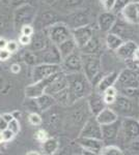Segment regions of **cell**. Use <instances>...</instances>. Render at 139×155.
<instances>
[{
	"mask_svg": "<svg viewBox=\"0 0 139 155\" xmlns=\"http://www.w3.org/2000/svg\"><path fill=\"white\" fill-rule=\"evenodd\" d=\"M70 106L77 104L92 92V85L82 71L67 74Z\"/></svg>",
	"mask_w": 139,
	"mask_h": 155,
	"instance_id": "6da1fadb",
	"label": "cell"
},
{
	"mask_svg": "<svg viewBox=\"0 0 139 155\" xmlns=\"http://www.w3.org/2000/svg\"><path fill=\"white\" fill-rule=\"evenodd\" d=\"M82 72L88 81L93 85H97L102 77L101 71V58L99 54H82Z\"/></svg>",
	"mask_w": 139,
	"mask_h": 155,
	"instance_id": "7a4b0ae2",
	"label": "cell"
},
{
	"mask_svg": "<svg viewBox=\"0 0 139 155\" xmlns=\"http://www.w3.org/2000/svg\"><path fill=\"white\" fill-rule=\"evenodd\" d=\"M35 17H36V8L28 2L16 7L14 12L15 29L20 31L21 27L24 25H32Z\"/></svg>",
	"mask_w": 139,
	"mask_h": 155,
	"instance_id": "3957f363",
	"label": "cell"
},
{
	"mask_svg": "<svg viewBox=\"0 0 139 155\" xmlns=\"http://www.w3.org/2000/svg\"><path fill=\"white\" fill-rule=\"evenodd\" d=\"M139 136V122L133 117H125L120 121V132L117 139H122L123 143L128 145L132 140Z\"/></svg>",
	"mask_w": 139,
	"mask_h": 155,
	"instance_id": "277c9868",
	"label": "cell"
},
{
	"mask_svg": "<svg viewBox=\"0 0 139 155\" xmlns=\"http://www.w3.org/2000/svg\"><path fill=\"white\" fill-rule=\"evenodd\" d=\"M45 30H46L50 41L56 46L72 37V29L64 22H56Z\"/></svg>",
	"mask_w": 139,
	"mask_h": 155,
	"instance_id": "5b68a950",
	"label": "cell"
},
{
	"mask_svg": "<svg viewBox=\"0 0 139 155\" xmlns=\"http://www.w3.org/2000/svg\"><path fill=\"white\" fill-rule=\"evenodd\" d=\"M115 87L118 91L122 89H139V80L135 68L129 67L120 71Z\"/></svg>",
	"mask_w": 139,
	"mask_h": 155,
	"instance_id": "8992f818",
	"label": "cell"
},
{
	"mask_svg": "<svg viewBox=\"0 0 139 155\" xmlns=\"http://www.w3.org/2000/svg\"><path fill=\"white\" fill-rule=\"evenodd\" d=\"M113 111L117 114L118 117H133L135 114V107H134V99L130 97L123 95L118 93L115 101L111 106H109Z\"/></svg>",
	"mask_w": 139,
	"mask_h": 155,
	"instance_id": "52a82bcc",
	"label": "cell"
},
{
	"mask_svg": "<svg viewBox=\"0 0 139 155\" xmlns=\"http://www.w3.org/2000/svg\"><path fill=\"white\" fill-rule=\"evenodd\" d=\"M37 59V64L39 63H49V64H60L61 63V56L58 51L56 45L50 41L49 44L41 51L35 52Z\"/></svg>",
	"mask_w": 139,
	"mask_h": 155,
	"instance_id": "ba28073f",
	"label": "cell"
},
{
	"mask_svg": "<svg viewBox=\"0 0 139 155\" xmlns=\"http://www.w3.org/2000/svg\"><path fill=\"white\" fill-rule=\"evenodd\" d=\"M60 66H61V71L65 74L82 71V57L79 49L62 58Z\"/></svg>",
	"mask_w": 139,
	"mask_h": 155,
	"instance_id": "9c48e42d",
	"label": "cell"
},
{
	"mask_svg": "<svg viewBox=\"0 0 139 155\" xmlns=\"http://www.w3.org/2000/svg\"><path fill=\"white\" fill-rule=\"evenodd\" d=\"M61 71L60 64H49V63H39L33 66L31 74L32 82H37L48 78L56 72Z\"/></svg>",
	"mask_w": 139,
	"mask_h": 155,
	"instance_id": "30bf717a",
	"label": "cell"
},
{
	"mask_svg": "<svg viewBox=\"0 0 139 155\" xmlns=\"http://www.w3.org/2000/svg\"><path fill=\"white\" fill-rule=\"evenodd\" d=\"M79 137L102 140L101 124L97 121L95 116L92 115V116L88 117L86 121L84 122V124H83V126L81 127V129H80V131H79Z\"/></svg>",
	"mask_w": 139,
	"mask_h": 155,
	"instance_id": "8fae6325",
	"label": "cell"
},
{
	"mask_svg": "<svg viewBox=\"0 0 139 155\" xmlns=\"http://www.w3.org/2000/svg\"><path fill=\"white\" fill-rule=\"evenodd\" d=\"M57 74L58 72L48 78H45V79L41 80V81L32 82V84L28 85V86L25 88V96H26L27 98H36L37 96L43 94L45 92V89L47 88V86L51 83L52 80L54 79Z\"/></svg>",
	"mask_w": 139,
	"mask_h": 155,
	"instance_id": "7c38bea8",
	"label": "cell"
},
{
	"mask_svg": "<svg viewBox=\"0 0 139 155\" xmlns=\"http://www.w3.org/2000/svg\"><path fill=\"white\" fill-rule=\"evenodd\" d=\"M78 146L81 148L82 153L85 154H100L104 142L99 139H92V137H78L77 139Z\"/></svg>",
	"mask_w": 139,
	"mask_h": 155,
	"instance_id": "4fadbf2b",
	"label": "cell"
},
{
	"mask_svg": "<svg viewBox=\"0 0 139 155\" xmlns=\"http://www.w3.org/2000/svg\"><path fill=\"white\" fill-rule=\"evenodd\" d=\"M93 36V29L90 25H84L77 28L72 29V37L77 45L78 49H81L89 41V39Z\"/></svg>",
	"mask_w": 139,
	"mask_h": 155,
	"instance_id": "5bb4252c",
	"label": "cell"
},
{
	"mask_svg": "<svg viewBox=\"0 0 139 155\" xmlns=\"http://www.w3.org/2000/svg\"><path fill=\"white\" fill-rule=\"evenodd\" d=\"M118 14L130 25H139V2L132 0Z\"/></svg>",
	"mask_w": 139,
	"mask_h": 155,
	"instance_id": "9a60e30c",
	"label": "cell"
},
{
	"mask_svg": "<svg viewBox=\"0 0 139 155\" xmlns=\"http://www.w3.org/2000/svg\"><path fill=\"white\" fill-rule=\"evenodd\" d=\"M86 104H87V107L89 113L92 115V116H96L98 113H100L103 109H104L106 106L104 99H103V95L102 93L98 91H92L89 94L86 96Z\"/></svg>",
	"mask_w": 139,
	"mask_h": 155,
	"instance_id": "2e32d148",
	"label": "cell"
},
{
	"mask_svg": "<svg viewBox=\"0 0 139 155\" xmlns=\"http://www.w3.org/2000/svg\"><path fill=\"white\" fill-rule=\"evenodd\" d=\"M49 42L50 39L48 37L46 30L44 29V30H37V31L34 30L33 34L31 35V41H30L29 46L27 47V49L33 52L41 51Z\"/></svg>",
	"mask_w": 139,
	"mask_h": 155,
	"instance_id": "e0dca14e",
	"label": "cell"
},
{
	"mask_svg": "<svg viewBox=\"0 0 139 155\" xmlns=\"http://www.w3.org/2000/svg\"><path fill=\"white\" fill-rule=\"evenodd\" d=\"M67 87H68L67 74L61 71L58 72L54 79L52 80L51 83L47 86V88L45 89V93H48L50 95H54L55 93L65 89Z\"/></svg>",
	"mask_w": 139,
	"mask_h": 155,
	"instance_id": "ac0fdd59",
	"label": "cell"
},
{
	"mask_svg": "<svg viewBox=\"0 0 139 155\" xmlns=\"http://www.w3.org/2000/svg\"><path fill=\"white\" fill-rule=\"evenodd\" d=\"M120 120L118 118L116 121L112 122L109 124H104L101 125L102 129V140L104 143H110L118 137V132H120Z\"/></svg>",
	"mask_w": 139,
	"mask_h": 155,
	"instance_id": "d6986e66",
	"label": "cell"
},
{
	"mask_svg": "<svg viewBox=\"0 0 139 155\" xmlns=\"http://www.w3.org/2000/svg\"><path fill=\"white\" fill-rule=\"evenodd\" d=\"M67 25L71 29L84 26V25H89V17H88L87 12H81L79 9H75V11H73L72 14L68 16Z\"/></svg>",
	"mask_w": 139,
	"mask_h": 155,
	"instance_id": "ffe728a7",
	"label": "cell"
},
{
	"mask_svg": "<svg viewBox=\"0 0 139 155\" xmlns=\"http://www.w3.org/2000/svg\"><path fill=\"white\" fill-rule=\"evenodd\" d=\"M116 19H117V17H116L114 12L105 11L104 12H102L98 18L99 28H100L101 31L106 32V33H107V32L111 31L112 27L114 26Z\"/></svg>",
	"mask_w": 139,
	"mask_h": 155,
	"instance_id": "44dd1931",
	"label": "cell"
},
{
	"mask_svg": "<svg viewBox=\"0 0 139 155\" xmlns=\"http://www.w3.org/2000/svg\"><path fill=\"white\" fill-rule=\"evenodd\" d=\"M138 45L136 44L135 41H130V39H127L118 47V49L115 51L116 55L120 59L122 60H132L133 54L135 52V50L137 49Z\"/></svg>",
	"mask_w": 139,
	"mask_h": 155,
	"instance_id": "7402d4cb",
	"label": "cell"
},
{
	"mask_svg": "<svg viewBox=\"0 0 139 155\" xmlns=\"http://www.w3.org/2000/svg\"><path fill=\"white\" fill-rule=\"evenodd\" d=\"M56 22H59L56 12L53 11H47L41 14L39 17H35L33 23H36L40 26L41 30H44L47 29L48 27H50L51 25L55 24Z\"/></svg>",
	"mask_w": 139,
	"mask_h": 155,
	"instance_id": "603a6c76",
	"label": "cell"
},
{
	"mask_svg": "<svg viewBox=\"0 0 139 155\" xmlns=\"http://www.w3.org/2000/svg\"><path fill=\"white\" fill-rule=\"evenodd\" d=\"M117 78H118V72L116 71H111L109 74H105V76H102L100 81L96 85V91L102 93V92H104L109 87L115 86Z\"/></svg>",
	"mask_w": 139,
	"mask_h": 155,
	"instance_id": "cb8c5ba5",
	"label": "cell"
},
{
	"mask_svg": "<svg viewBox=\"0 0 139 155\" xmlns=\"http://www.w3.org/2000/svg\"><path fill=\"white\" fill-rule=\"evenodd\" d=\"M88 118V116L86 115L84 111H83L82 107L80 109H76L72 112L71 114H69V116L67 117V121L69 122V124H71L73 127H77L79 126L80 129L83 126L84 122L86 121Z\"/></svg>",
	"mask_w": 139,
	"mask_h": 155,
	"instance_id": "d4e9b609",
	"label": "cell"
},
{
	"mask_svg": "<svg viewBox=\"0 0 139 155\" xmlns=\"http://www.w3.org/2000/svg\"><path fill=\"white\" fill-rule=\"evenodd\" d=\"M96 119L101 125H104V124H109L112 122L116 121L120 117L117 116V114L113 111V109H111L109 106L105 107L100 113L96 115Z\"/></svg>",
	"mask_w": 139,
	"mask_h": 155,
	"instance_id": "484cf974",
	"label": "cell"
},
{
	"mask_svg": "<svg viewBox=\"0 0 139 155\" xmlns=\"http://www.w3.org/2000/svg\"><path fill=\"white\" fill-rule=\"evenodd\" d=\"M34 99H35V102H36L37 109H39V111L42 112V113L47 112L48 110H50L55 104H56L55 99L53 98V96L48 93H45V92Z\"/></svg>",
	"mask_w": 139,
	"mask_h": 155,
	"instance_id": "4316f807",
	"label": "cell"
},
{
	"mask_svg": "<svg viewBox=\"0 0 139 155\" xmlns=\"http://www.w3.org/2000/svg\"><path fill=\"white\" fill-rule=\"evenodd\" d=\"M123 41H125V39L122 38L118 34H116L112 31L107 32V35H106V38H105V44L110 51L115 52Z\"/></svg>",
	"mask_w": 139,
	"mask_h": 155,
	"instance_id": "83f0119b",
	"label": "cell"
},
{
	"mask_svg": "<svg viewBox=\"0 0 139 155\" xmlns=\"http://www.w3.org/2000/svg\"><path fill=\"white\" fill-rule=\"evenodd\" d=\"M57 48H58V51H59L61 58H64L65 56L70 55L71 53H73V52L78 49L77 45H76L75 41L73 39V37H71V38L67 39V41H62L61 44L57 45Z\"/></svg>",
	"mask_w": 139,
	"mask_h": 155,
	"instance_id": "f1b7e54d",
	"label": "cell"
},
{
	"mask_svg": "<svg viewBox=\"0 0 139 155\" xmlns=\"http://www.w3.org/2000/svg\"><path fill=\"white\" fill-rule=\"evenodd\" d=\"M43 153L47 155H52L57 152L59 149V142L55 137H48L42 143Z\"/></svg>",
	"mask_w": 139,
	"mask_h": 155,
	"instance_id": "f546056e",
	"label": "cell"
},
{
	"mask_svg": "<svg viewBox=\"0 0 139 155\" xmlns=\"http://www.w3.org/2000/svg\"><path fill=\"white\" fill-rule=\"evenodd\" d=\"M100 42H99L98 38L95 36H92L89 39V41L85 45L84 47H82L81 49H79V51L82 54H99L100 51Z\"/></svg>",
	"mask_w": 139,
	"mask_h": 155,
	"instance_id": "4dcf8cb0",
	"label": "cell"
},
{
	"mask_svg": "<svg viewBox=\"0 0 139 155\" xmlns=\"http://www.w3.org/2000/svg\"><path fill=\"white\" fill-rule=\"evenodd\" d=\"M103 95V99H104L106 106H111L113 102L115 101L116 97L118 95V90L116 89L115 86L109 87L105 90L104 92H102Z\"/></svg>",
	"mask_w": 139,
	"mask_h": 155,
	"instance_id": "1f68e13d",
	"label": "cell"
},
{
	"mask_svg": "<svg viewBox=\"0 0 139 155\" xmlns=\"http://www.w3.org/2000/svg\"><path fill=\"white\" fill-rule=\"evenodd\" d=\"M53 98L55 99V102L60 106H64V107H67V106H70V97H69V90H68V87L61 91L57 92L55 93L54 95H52Z\"/></svg>",
	"mask_w": 139,
	"mask_h": 155,
	"instance_id": "d6a6232c",
	"label": "cell"
},
{
	"mask_svg": "<svg viewBox=\"0 0 139 155\" xmlns=\"http://www.w3.org/2000/svg\"><path fill=\"white\" fill-rule=\"evenodd\" d=\"M100 154L102 155H122L123 154V151L122 148H120L116 145L108 144V145H103L102 149L100 151Z\"/></svg>",
	"mask_w": 139,
	"mask_h": 155,
	"instance_id": "836d02e7",
	"label": "cell"
},
{
	"mask_svg": "<svg viewBox=\"0 0 139 155\" xmlns=\"http://www.w3.org/2000/svg\"><path fill=\"white\" fill-rule=\"evenodd\" d=\"M23 60L26 64L28 65H36L37 64V59H36V55H35V52L30 51V50L27 49L26 51H24L23 54Z\"/></svg>",
	"mask_w": 139,
	"mask_h": 155,
	"instance_id": "e575fe53",
	"label": "cell"
},
{
	"mask_svg": "<svg viewBox=\"0 0 139 155\" xmlns=\"http://www.w3.org/2000/svg\"><path fill=\"white\" fill-rule=\"evenodd\" d=\"M61 3L65 9L75 11L83 3V0H61Z\"/></svg>",
	"mask_w": 139,
	"mask_h": 155,
	"instance_id": "d590c367",
	"label": "cell"
},
{
	"mask_svg": "<svg viewBox=\"0 0 139 155\" xmlns=\"http://www.w3.org/2000/svg\"><path fill=\"white\" fill-rule=\"evenodd\" d=\"M28 122L33 126H39L43 123V118L37 112H30L28 115Z\"/></svg>",
	"mask_w": 139,
	"mask_h": 155,
	"instance_id": "8d00e7d4",
	"label": "cell"
},
{
	"mask_svg": "<svg viewBox=\"0 0 139 155\" xmlns=\"http://www.w3.org/2000/svg\"><path fill=\"white\" fill-rule=\"evenodd\" d=\"M7 128H9L11 131L14 132L15 134H19L20 130H21V124H20L19 119L14 118L12 120H11V121L7 123Z\"/></svg>",
	"mask_w": 139,
	"mask_h": 155,
	"instance_id": "74e56055",
	"label": "cell"
},
{
	"mask_svg": "<svg viewBox=\"0 0 139 155\" xmlns=\"http://www.w3.org/2000/svg\"><path fill=\"white\" fill-rule=\"evenodd\" d=\"M19 48H20V45H19V42H18L17 41H7L5 49L12 55L17 53V52L19 51Z\"/></svg>",
	"mask_w": 139,
	"mask_h": 155,
	"instance_id": "f35d334b",
	"label": "cell"
},
{
	"mask_svg": "<svg viewBox=\"0 0 139 155\" xmlns=\"http://www.w3.org/2000/svg\"><path fill=\"white\" fill-rule=\"evenodd\" d=\"M49 136H48V132L45 130V129H37L36 131L34 132V139L36 141H39L40 143H43L46 139H48Z\"/></svg>",
	"mask_w": 139,
	"mask_h": 155,
	"instance_id": "ab89813d",
	"label": "cell"
},
{
	"mask_svg": "<svg viewBox=\"0 0 139 155\" xmlns=\"http://www.w3.org/2000/svg\"><path fill=\"white\" fill-rule=\"evenodd\" d=\"M103 8L107 12H113L115 5V0H99Z\"/></svg>",
	"mask_w": 139,
	"mask_h": 155,
	"instance_id": "60d3db41",
	"label": "cell"
},
{
	"mask_svg": "<svg viewBox=\"0 0 139 155\" xmlns=\"http://www.w3.org/2000/svg\"><path fill=\"white\" fill-rule=\"evenodd\" d=\"M127 149L129 151L135 152V153L139 152V136L137 137H135L134 140H132V141L127 145Z\"/></svg>",
	"mask_w": 139,
	"mask_h": 155,
	"instance_id": "b9f144b4",
	"label": "cell"
},
{
	"mask_svg": "<svg viewBox=\"0 0 139 155\" xmlns=\"http://www.w3.org/2000/svg\"><path fill=\"white\" fill-rule=\"evenodd\" d=\"M130 1H132V0H115V5H114V8H113V12H114L115 14L120 12Z\"/></svg>",
	"mask_w": 139,
	"mask_h": 155,
	"instance_id": "7bdbcfd3",
	"label": "cell"
},
{
	"mask_svg": "<svg viewBox=\"0 0 139 155\" xmlns=\"http://www.w3.org/2000/svg\"><path fill=\"white\" fill-rule=\"evenodd\" d=\"M1 134H2V137H3L4 143H9V142H11L12 140L15 137V136H16V134H15L12 131L9 130V128H5L4 130H2Z\"/></svg>",
	"mask_w": 139,
	"mask_h": 155,
	"instance_id": "ee69618b",
	"label": "cell"
},
{
	"mask_svg": "<svg viewBox=\"0 0 139 155\" xmlns=\"http://www.w3.org/2000/svg\"><path fill=\"white\" fill-rule=\"evenodd\" d=\"M20 34H24V35H29L31 36L34 32V28L32 27V25H24L20 29Z\"/></svg>",
	"mask_w": 139,
	"mask_h": 155,
	"instance_id": "f6af8a7d",
	"label": "cell"
},
{
	"mask_svg": "<svg viewBox=\"0 0 139 155\" xmlns=\"http://www.w3.org/2000/svg\"><path fill=\"white\" fill-rule=\"evenodd\" d=\"M30 41H31V36L29 35H24V34H20L19 36V42L20 46H23V47H28Z\"/></svg>",
	"mask_w": 139,
	"mask_h": 155,
	"instance_id": "bcb514c9",
	"label": "cell"
},
{
	"mask_svg": "<svg viewBox=\"0 0 139 155\" xmlns=\"http://www.w3.org/2000/svg\"><path fill=\"white\" fill-rule=\"evenodd\" d=\"M11 56L12 54L6 49L0 50V61H3V62L7 61V60H9V58H11Z\"/></svg>",
	"mask_w": 139,
	"mask_h": 155,
	"instance_id": "7dc6e473",
	"label": "cell"
},
{
	"mask_svg": "<svg viewBox=\"0 0 139 155\" xmlns=\"http://www.w3.org/2000/svg\"><path fill=\"white\" fill-rule=\"evenodd\" d=\"M27 0H9V5L14 6V7H18L19 5H21V4H24L26 3Z\"/></svg>",
	"mask_w": 139,
	"mask_h": 155,
	"instance_id": "c3c4849f",
	"label": "cell"
},
{
	"mask_svg": "<svg viewBox=\"0 0 139 155\" xmlns=\"http://www.w3.org/2000/svg\"><path fill=\"white\" fill-rule=\"evenodd\" d=\"M11 71L15 74H19L21 71V65L19 63H12L11 65Z\"/></svg>",
	"mask_w": 139,
	"mask_h": 155,
	"instance_id": "681fc988",
	"label": "cell"
},
{
	"mask_svg": "<svg viewBox=\"0 0 139 155\" xmlns=\"http://www.w3.org/2000/svg\"><path fill=\"white\" fill-rule=\"evenodd\" d=\"M5 128H7V122L4 120L2 115H0V131L4 130Z\"/></svg>",
	"mask_w": 139,
	"mask_h": 155,
	"instance_id": "f907efd6",
	"label": "cell"
},
{
	"mask_svg": "<svg viewBox=\"0 0 139 155\" xmlns=\"http://www.w3.org/2000/svg\"><path fill=\"white\" fill-rule=\"evenodd\" d=\"M6 88V82L5 80L3 79V78L0 77V93H2V92L5 90Z\"/></svg>",
	"mask_w": 139,
	"mask_h": 155,
	"instance_id": "816d5d0a",
	"label": "cell"
},
{
	"mask_svg": "<svg viewBox=\"0 0 139 155\" xmlns=\"http://www.w3.org/2000/svg\"><path fill=\"white\" fill-rule=\"evenodd\" d=\"M2 117L4 118V120L9 123L11 120L14 119V116H12V113H4V114H2Z\"/></svg>",
	"mask_w": 139,
	"mask_h": 155,
	"instance_id": "f5cc1de1",
	"label": "cell"
},
{
	"mask_svg": "<svg viewBox=\"0 0 139 155\" xmlns=\"http://www.w3.org/2000/svg\"><path fill=\"white\" fill-rule=\"evenodd\" d=\"M6 44H7V41H6V39L4 38V37H0V50L5 49Z\"/></svg>",
	"mask_w": 139,
	"mask_h": 155,
	"instance_id": "db71d44e",
	"label": "cell"
},
{
	"mask_svg": "<svg viewBox=\"0 0 139 155\" xmlns=\"http://www.w3.org/2000/svg\"><path fill=\"white\" fill-rule=\"evenodd\" d=\"M43 1H44L46 4H48V5H53V4L56 3L58 0H43Z\"/></svg>",
	"mask_w": 139,
	"mask_h": 155,
	"instance_id": "11a10c76",
	"label": "cell"
},
{
	"mask_svg": "<svg viewBox=\"0 0 139 155\" xmlns=\"http://www.w3.org/2000/svg\"><path fill=\"white\" fill-rule=\"evenodd\" d=\"M12 116H14V118H16V119H20V117H21V112H19V111H15V112H12Z\"/></svg>",
	"mask_w": 139,
	"mask_h": 155,
	"instance_id": "9f6ffc18",
	"label": "cell"
},
{
	"mask_svg": "<svg viewBox=\"0 0 139 155\" xmlns=\"http://www.w3.org/2000/svg\"><path fill=\"white\" fill-rule=\"evenodd\" d=\"M131 67L135 68L136 72H137V76H138V80H139V65H135V64H134V66H131Z\"/></svg>",
	"mask_w": 139,
	"mask_h": 155,
	"instance_id": "6f0895ef",
	"label": "cell"
},
{
	"mask_svg": "<svg viewBox=\"0 0 139 155\" xmlns=\"http://www.w3.org/2000/svg\"><path fill=\"white\" fill-rule=\"evenodd\" d=\"M27 155H34V154H41V153H40V152H37V151H31V152H27V153H26Z\"/></svg>",
	"mask_w": 139,
	"mask_h": 155,
	"instance_id": "680465c9",
	"label": "cell"
},
{
	"mask_svg": "<svg viewBox=\"0 0 139 155\" xmlns=\"http://www.w3.org/2000/svg\"><path fill=\"white\" fill-rule=\"evenodd\" d=\"M4 142H3V137H2V134H1V131H0V144H3Z\"/></svg>",
	"mask_w": 139,
	"mask_h": 155,
	"instance_id": "91938a15",
	"label": "cell"
},
{
	"mask_svg": "<svg viewBox=\"0 0 139 155\" xmlns=\"http://www.w3.org/2000/svg\"><path fill=\"white\" fill-rule=\"evenodd\" d=\"M135 1H137V2H139V0H135Z\"/></svg>",
	"mask_w": 139,
	"mask_h": 155,
	"instance_id": "94428289",
	"label": "cell"
},
{
	"mask_svg": "<svg viewBox=\"0 0 139 155\" xmlns=\"http://www.w3.org/2000/svg\"><path fill=\"white\" fill-rule=\"evenodd\" d=\"M137 120H138V122H139V118H138V119H137Z\"/></svg>",
	"mask_w": 139,
	"mask_h": 155,
	"instance_id": "6125c7cd",
	"label": "cell"
},
{
	"mask_svg": "<svg viewBox=\"0 0 139 155\" xmlns=\"http://www.w3.org/2000/svg\"><path fill=\"white\" fill-rule=\"evenodd\" d=\"M138 49H139V46H138Z\"/></svg>",
	"mask_w": 139,
	"mask_h": 155,
	"instance_id": "be15d7a7",
	"label": "cell"
},
{
	"mask_svg": "<svg viewBox=\"0 0 139 155\" xmlns=\"http://www.w3.org/2000/svg\"><path fill=\"white\" fill-rule=\"evenodd\" d=\"M138 99H139V97H138Z\"/></svg>",
	"mask_w": 139,
	"mask_h": 155,
	"instance_id": "e7e4bbea",
	"label": "cell"
}]
</instances>
